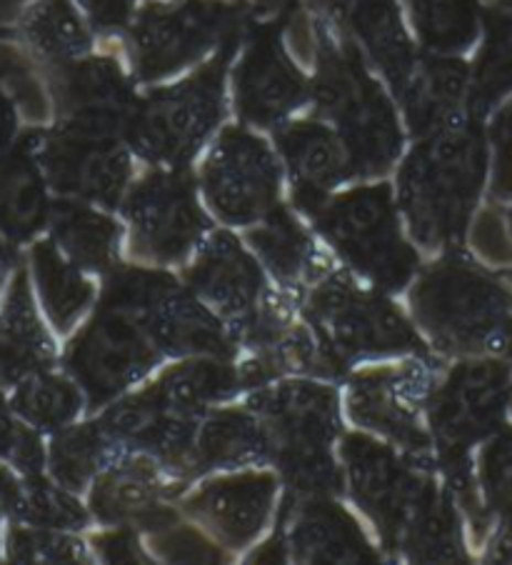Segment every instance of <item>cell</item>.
Here are the masks:
<instances>
[{
	"label": "cell",
	"mask_w": 512,
	"mask_h": 565,
	"mask_svg": "<svg viewBox=\"0 0 512 565\" xmlns=\"http://www.w3.org/2000/svg\"><path fill=\"white\" fill-rule=\"evenodd\" d=\"M340 456L353 501L387 553L415 563L465 561L455 498L435 483L433 456L397 454L367 436H348Z\"/></svg>",
	"instance_id": "6da1fadb"
},
{
	"label": "cell",
	"mask_w": 512,
	"mask_h": 565,
	"mask_svg": "<svg viewBox=\"0 0 512 565\" xmlns=\"http://www.w3.org/2000/svg\"><path fill=\"white\" fill-rule=\"evenodd\" d=\"M488 153L476 120L420 138L397 178V205L425 248L460 246L486 183Z\"/></svg>",
	"instance_id": "7a4b0ae2"
},
{
	"label": "cell",
	"mask_w": 512,
	"mask_h": 565,
	"mask_svg": "<svg viewBox=\"0 0 512 565\" xmlns=\"http://www.w3.org/2000/svg\"><path fill=\"white\" fill-rule=\"evenodd\" d=\"M270 443V460L288 480L290 491L335 495L343 476L333 446L340 433L338 393L308 379H278L258 385L248 398Z\"/></svg>",
	"instance_id": "3957f363"
},
{
	"label": "cell",
	"mask_w": 512,
	"mask_h": 565,
	"mask_svg": "<svg viewBox=\"0 0 512 565\" xmlns=\"http://www.w3.org/2000/svg\"><path fill=\"white\" fill-rule=\"evenodd\" d=\"M410 303L440 353H502L512 294L468 258L448 256L430 266L417 278Z\"/></svg>",
	"instance_id": "277c9868"
},
{
	"label": "cell",
	"mask_w": 512,
	"mask_h": 565,
	"mask_svg": "<svg viewBox=\"0 0 512 565\" xmlns=\"http://www.w3.org/2000/svg\"><path fill=\"white\" fill-rule=\"evenodd\" d=\"M312 96L322 116L345 140L358 175L385 173L395 163L403 134L393 103L353 45H340L330 35H320Z\"/></svg>",
	"instance_id": "5b68a950"
},
{
	"label": "cell",
	"mask_w": 512,
	"mask_h": 565,
	"mask_svg": "<svg viewBox=\"0 0 512 565\" xmlns=\"http://www.w3.org/2000/svg\"><path fill=\"white\" fill-rule=\"evenodd\" d=\"M231 43L191 78L136 100L122 138L140 158L163 168L191 163L221 124Z\"/></svg>",
	"instance_id": "8992f818"
},
{
	"label": "cell",
	"mask_w": 512,
	"mask_h": 565,
	"mask_svg": "<svg viewBox=\"0 0 512 565\" xmlns=\"http://www.w3.org/2000/svg\"><path fill=\"white\" fill-rule=\"evenodd\" d=\"M308 215L338 256L373 286L401 290L415 276L417 253L401 235L391 185H360Z\"/></svg>",
	"instance_id": "52a82bcc"
},
{
	"label": "cell",
	"mask_w": 512,
	"mask_h": 565,
	"mask_svg": "<svg viewBox=\"0 0 512 565\" xmlns=\"http://www.w3.org/2000/svg\"><path fill=\"white\" fill-rule=\"evenodd\" d=\"M302 316L345 369L367 358L425 355L423 341L401 310L348 276L312 282L302 300Z\"/></svg>",
	"instance_id": "ba28073f"
},
{
	"label": "cell",
	"mask_w": 512,
	"mask_h": 565,
	"mask_svg": "<svg viewBox=\"0 0 512 565\" xmlns=\"http://www.w3.org/2000/svg\"><path fill=\"white\" fill-rule=\"evenodd\" d=\"M160 351L148 318L100 298L93 318L61 355V369L81 385L90 411L108 406L156 369Z\"/></svg>",
	"instance_id": "9c48e42d"
},
{
	"label": "cell",
	"mask_w": 512,
	"mask_h": 565,
	"mask_svg": "<svg viewBox=\"0 0 512 565\" xmlns=\"http://www.w3.org/2000/svg\"><path fill=\"white\" fill-rule=\"evenodd\" d=\"M235 13L217 0H158L130 28L132 63L140 81L168 78L185 65L231 43Z\"/></svg>",
	"instance_id": "30bf717a"
},
{
	"label": "cell",
	"mask_w": 512,
	"mask_h": 565,
	"mask_svg": "<svg viewBox=\"0 0 512 565\" xmlns=\"http://www.w3.org/2000/svg\"><path fill=\"white\" fill-rule=\"evenodd\" d=\"M35 156L58 198L116 209L130 183V156L120 136L55 124L33 128Z\"/></svg>",
	"instance_id": "8fae6325"
},
{
	"label": "cell",
	"mask_w": 512,
	"mask_h": 565,
	"mask_svg": "<svg viewBox=\"0 0 512 565\" xmlns=\"http://www.w3.org/2000/svg\"><path fill=\"white\" fill-rule=\"evenodd\" d=\"M512 398V363L505 358H468L430 391L428 418L438 458L465 456L500 428Z\"/></svg>",
	"instance_id": "7c38bea8"
},
{
	"label": "cell",
	"mask_w": 512,
	"mask_h": 565,
	"mask_svg": "<svg viewBox=\"0 0 512 565\" xmlns=\"http://www.w3.org/2000/svg\"><path fill=\"white\" fill-rule=\"evenodd\" d=\"M203 195L223 221L258 223L280 195V163L263 138L245 128H225L201 175Z\"/></svg>",
	"instance_id": "4fadbf2b"
},
{
	"label": "cell",
	"mask_w": 512,
	"mask_h": 565,
	"mask_svg": "<svg viewBox=\"0 0 512 565\" xmlns=\"http://www.w3.org/2000/svg\"><path fill=\"white\" fill-rule=\"evenodd\" d=\"M122 211L132 231V253L156 263L183 260L207 231L195 185L180 168L146 175L128 193Z\"/></svg>",
	"instance_id": "5bb4252c"
},
{
	"label": "cell",
	"mask_w": 512,
	"mask_h": 565,
	"mask_svg": "<svg viewBox=\"0 0 512 565\" xmlns=\"http://www.w3.org/2000/svg\"><path fill=\"white\" fill-rule=\"evenodd\" d=\"M430 373L423 363L353 375L348 391L350 416L367 430L381 433L413 456H433L417 413L430 398Z\"/></svg>",
	"instance_id": "9a60e30c"
},
{
	"label": "cell",
	"mask_w": 512,
	"mask_h": 565,
	"mask_svg": "<svg viewBox=\"0 0 512 565\" xmlns=\"http://www.w3.org/2000/svg\"><path fill=\"white\" fill-rule=\"evenodd\" d=\"M45 73L58 124L126 136V124L138 98L116 61L85 55Z\"/></svg>",
	"instance_id": "2e32d148"
},
{
	"label": "cell",
	"mask_w": 512,
	"mask_h": 565,
	"mask_svg": "<svg viewBox=\"0 0 512 565\" xmlns=\"http://www.w3.org/2000/svg\"><path fill=\"white\" fill-rule=\"evenodd\" d=\"M278 535L298 563H375L377 553L333 495L288 493Z\"/></svg>",
	"instance_id": "e0dca14e"
},
{
	"label": "cell",
	"mask_w": 512,
	"mask_h": 565,
	"mask_svg": "<svg viewBox=\"0 0 512 565\" xmlns=\"http://www.w3.org/2000/svg\"><path fill=\"white\" fill-rule=\"evenodd\" d=\"M173 493L158 476L150 456L120 454L103 468L90 488V511L100 523L136 531H163L178 521L168 495Z\"/></svg>",
	"instance_id": "ac0fdd59"
},
{
	"label": "cell",
	"mask_w": 512,
	"mask_h": 565,
	"mask_svg": "<svg viewBox=\"0 0 512 565\" xmlns=\"http://www.w3.org/2000/svg\"><path fill=\"white\" fill-rule=\"evenodd\" d=\"M308 98V83L270 31L255 33L235 68V106L253 126H280Z\"/></svg>",
	"instance_id": "d6986e66"
},
{
	"label": "cell",
	"mask_w": 512,
	"mask_h": 565,
	"mask_svg": "<svg viewBox=\"0 0 512 565\" xmlns=\"http://www.w3.org/2000/svg\"><path fill=\"white\" fill-rule=\"evenodd\" d=\"M49 326L23 258L0 300V391L8 393L28 375L61 365Z\"/></svg>",
	"instance_id": "ffe728a7"
},
{
	"label": "cell",
	"mask_w": 512,
	"mask_h": 565,
	"mask_svg": "<svg viewBox=\"0 0 512 565\" xmlns=\"http://www.w3.org/2000/svg\"><path fill=\"white\" fill-rule=\"evenodd\" d=\"M278 478L273 473H241L213 478L185 501V511L231 548L250 543L275 508Z\"/></svg>",
	"instance_id": "44dd1931"
},
{
	"label": "cell",
	"mask_w": 512,
	"mask_h": 565,
	"mask_svg": "<svg viewBox=\"0 0 512 565\" xmlns=\"http://www.w3.org/2000/svg\"><path fill=\"white\" fill-rule=\"evenodd\" d=\"M55 193L35 156L33 128L0 150V238L28 248L49 233Z\"/></svg>",
	"instance_id": "7402d4cb"
},
{
	"label": "cell",
	"mask_w": 512,
	"mask_h": 565,
	"mask_svg": "<svg viewBox=\"0 0 512 565\" xmlns=\"http://www.w3.org/2000/svg\"><path fill=\"white\" fill-rule=\"evenodd\" d=\"M278 148L302 213L316 211L340 183L358 175L345 140L333 126L320 120H296L282 126L278 130Z\"/></svg>",
	"instance_id": "603a6c76"
},
{
	"label": "cell",
	"mask_w": 512,
	"mask_h": 565,
	"mask_svg": "<svg viewBox=\"0 0 512 565\" xmlns=\"http://www.w3.org/2000/svg\"><path fill=\"white\" fill-rule=\"evenodd\" d=\"M188 286L207 308L235 326L263 298V273L231 233H215L198 246Z\"/></svg>",
	"instance_id": "cb8c5ba5"
},
{
	"label": "cell",
	"mask_w": 512,
	"mask_h": 565,
	"mask_svg": "<svg viewBox=\"0 0 512 565\" xmlns=\"http://www.w3.org/2000/svg\"><path fill=\"white\" fill-rule=\"evenodd\" d=\"M472 78L468 65L455 55L417 58L407 81L397 90L407 126L417 138H428L445 128L472 120Z\"/></svg>",
	"instance_id": "d4e9b609"
},
{
	"label": "cell",
	"mask_w": 512,
	"mask_h": 565,
	"mask_svg": "<svg viewBox=\"0 0 512 565\" xmlns=\"http://www.w3.org/2000/svg\"><path fill=\"white\" fill-rule=\"evenodd\" d=\"M148 326L163 355L233 358L238 351V341L221 316L180 282L158 300Z\"/></svg>",
	"instance_id": "484cf974"
},
{
	"label": "cell",
	"mask_w": 512,
	"mask_h": 565,
	"mask_svg": "<svg viewBox=\"0 0 512 565\" xmlns=\"http://www.w3.org/2000/svg\"><path fill=\"white\" fill-rule=\"evenodd\" d=\"M25 266L45 320L53 331L71 333L96 296V288L85 278V270L65 256L49 233L28 246Z\"/></svg>",
	"instance_id": "4316f807"
},
{
	"label": "cell",
	"mask_w": 512,
	"mask_h": 565,
	"mask_svg": "<svg viewBox=\"0 0 512 565\" xmlns=\"http://www.w3.org/2000/svg\"><path fill=\"white\" fill-rule=\"evenodd\" d=\"M245 388L243 371L231 358H185L148 385L158 406L183 418H203L215 403Z\"/></svg>",
	"instance_id": "83f0119b"
},
{
	"label": "cell",
	"mask_w": 512,
	"mask_h": 565,
	"mask_svg": "<svg viewBox=\"0 0 512 565\" xmlns=\"http://www.w3.org/2000/svg\"><path fill=\"white\" fill-rule=\"evenodd\" d=\"M18 38L45 71L85 58L93 45L75 0H33L18 18Z\"/></svg>",
	"instance_id": "f1b7e54d"
},
{
	"label": "cell",
	"mask_w": 512,
	"mask_h": 565,
	"mask_svg": "<svg viewBox=\"0 0 512 565\" xmlns=\"http://www.w3.org/2000/svg\"><path fill=\"white\" fill-rule=\"evenodd\" d=\"M265 460H270V443L253 411H221L201 418L193 443L191 478L215 468H241Z\"/></svg>",
	"instance_id": "f546056e"
},
{
	"label": "cell",
	"mask_w": 512,
	"mask_h": 565,
	"mask_svg": "<svg viewBox=\"0 0 512 565\" xmlns=\"http://www.w3.org/2000/svg\"><path fill=\"white\" fill-rule=\"evenodd\" d=\"M49 235L85 273H108L116 268L120 225L98 213L90 203L55 195Z\"/></svg>",
	"instance_id": "4dcf8cb0"
},
{
	"label": "cell",
	"mask_w": 512,
	"mask_h": 565,
	"mask_svg": "<svg viewBox=\"0 0 512 565\" xmlns=\"http://www.w3.org/2000/svg\"><path fill=\"white\" fill-rule=\"evenodd\" d=\"M340 18L353 28L365 53L393 83V88L401 90L417 55L405 33L395 0H350Z\"/></svg>",
	"instance_id": "1f68e13d"
},
{
	"label": "cell",
	"mask_w": 512,
	"mask_h": 565,
	"mask_svg": "<svg viewBox=\"0 0 512 565\" xmlns=\"http://www.w3.org/2000/svg\"><path fill=\"white\" fill-rule=\"evenodd\" d=\"M248 243L265 268H268L280 282L320 280L318 273V250L312 241L300 228V223L282 209H275L258 221L248 233Z\"/></svg>",
	"instance_id": "d6a6232c"
},
{
	"label": "cell",
	"mask_w": 512,
	"mask_h": 565,
	"mask_svg": "<svg viewBox=\"0 0 512 565\" xmlns=\"http://www.w3.org/2000/svg\"><path fill=\"white\" fill-rule=\"evenodd\" d=\"M8 406L45 436L71 426L83 411L85 395L61 365L28 375L6 393Z\"/></svg>",
	"instance_id": "836d02e7"
},
{
	"label": "cell",
	"mask_w": 512,
	"mask_h": 565,
	"mask_svg": "<svg viewBox=\"0 0 512 565\" xmlns=\"http://www.w3.org/2000/svg\"><path fill=\"white\" fill-rule=\"evenodd\" d=\"M113 458H118V448L113 446L98 418L65 426L51 433L49 440V473L55 483L81 493L90 480H96L103 468H108Z\"/></svg>",
	"instance_id": "e575fe53"
},
{
	"label": "cell",
	"mask_w": 512,
	"mask_h": 565,
	"mask_svg": "<svg viewBox=\"0 0 512 565\" xmlns=\"http://www.w3.org/2000/svg\"><path fill=\"white\" fill-rule=\"evenodd\" d=\"M410 11L417 38L435 55H458L480 33L476 0H410Z\"/></svg>",
	"instance_id": "d590c367"
},
{
	"label": "cell",
	"mask_w": 512,
	"mask_h": 565,
	"mask_svg": "<svg viewBox=\"0 0 512 565\" xmlns=\"http://www.w3.org/2000/svg\"><path fill=\"white\" fill-rule=\"evenodd\" d=\"M75 495L78 493L55 483L49 473L25 476L11 521L38 525V529L78 533L88 525V511Z\"/></svg>",
	"instance_id": "8d00e7d4"
},
{
	"label": "cell",
	"mask_w": 512,
	"mask_h": 565,
	"mask_svg": "<svg viewBox=\"0 0 512 565\" xmlns=\"http://www.w3.org/2000/svg\"><path fill=\"white\" fill-rule=\"evenodd\" d=\"M3 563H88V548L71 531L6 521Z\"/></svg>",
	"instance_id": "74e56055"
},
{
	"label": "cell",
	"mask_w": 512,
	"mask_h": 565,
	"mask_svg": "<svg viewBox=\"0 0 512 565\" xmlns=\"http://www.w3.org/2000/svg\"><path fill=\"white\" fill-rule=\"evenodd\" d=\"M512 90V15L495 18L488 28L486 49L480 53L472 78V113H486Z\"/></svg>",
	"instance_id": "f35d334b"
},
{
	"label": "cell",
	"mask_w": 512,
	"mask_h": 565,
	"mask_svg": "<svg viewBox=\"0 0 512 565\" xmlns=\"http://www.w3.org/2000/svg\"><path fill=\"white\" fill-rule=\"evenodd\" d=\"M45 433L33 428L11 411L6 393L0 391V463L13 468L18 476H41L49 466V443Z\"/></svg>",
	"instance_id": "ab89813d"
},
{
	"label": "cell",
	"mask_w": 512,
	"mask_h": 565,
	"mask_svg": "<svg viewBox=\"0 0 512 565\" xmlns=\"http://www.w3.org/2000/svg\"><path fill=\"white\" fill-rule=\"evenodd\" d=\"M482 498L500 518H512V428L495 430L480 458Z\"/></svg>",
	"instance_id": "60d3db41"
},
{
	"label": "cell",
	"mask_w": 512,
	"mask_h": 565,
	"mask_svg": "<svg viewBox=\"0 0 512 565\" xmlns=\"http://www.w3.org/2000/svg\"><path fill=\"white\" fill-rule=\"evenodd\" d=\"M156 553L166 561H175V563H215L221 561V551L215 545L203 539L201 533L193 529H175L168 525L163 531H156Z\"/></svg>",
	"instance_id": "b9f144b4"
},
{
	"label": "cell",
	"mask_w": 512,
	"mask_h": 565,
	"mask_svg": "<svg viewBox=\"0 0 512 565\" xmlns=\"http://www.w3.org/2000/svg\"><path fill=\"white\" fill-rule=\"evenodd\" d=\"M492 146V193L512 201V100L505 103L490 124Z\"/></svg>",
	"instance_id": "7bdbcfd3"
},
{
	"label": "cell",
	"mask_w": 512,
	"mask_h": 565,
	"mask_svg": "<svg viewBox=\"0 0 512 565\" xmlns=\"http://www.w3.org/2000/svg\"><path fill=\"white\" fill-rule=\"evenodd\" d=\"M472 246L492 266H512V223L498 211H486L472 225Z\"/></svg>",
	"instance_id": "ee69618b"
},
{
	"label": "cell",
	"mask_w": 512,
	"mask_h": 565,
	"mask_svg": "<svg viewBox=\"0 0 512 565\" xmlns=\"http://www.w3.org/2000/svg\"><path fill=\"white\" fill-rule=\"evenodd\" d=\"M93 548H96L98 558L106 563H148V555L138 543L136 529H126V525H120V531L116 533L96 535Z\"/></svg>",
	"instance_id": "f6af8a7d"
},
{
	"label": "cell",
	"mask_w": 512,
	"mask_h": 565,
	"mask_svg": "<svg viewBox=\"0 0 512 565\" xmlns=\"http://www.w3.org/2000/svg\"><path fill=\"white\" fill-rule=\"evenodd\" d=\"M88 21L100 31H116L130 23L136 0H75Z\"/></svg>",
	"instance_id": "bcb514c9"
},
{
	"label": "cell",
	"mask_w": 512,
	"mask_h": 565,
	"mask_svg": "<svg viewBox=\"0 0 512 565\" xmlns=\"http://www.w3.org/2000/svg\"><path fill=\"white\" fill-rule=\"evenodd\" d=\"M21 116H23L21 106H18L11 88L6 86L3 75H0V150H6L8 146L15 143V138L23 134Z\"/></svg>",
	"instance_id": "7dc6e473"
},
{
	"label": "cell",
	"mask_w": 512,
	"mask_h": 565,
	"mask_svg": "<svg viewBox=\"0 0 512 565\" xmlns=\"http://www.w3.org/2000/svg\"><path fill=\"white\" fill-rule=\"evenodd\" d=\"M23 488V476H18L13 468L0 463V518L3 521H11L18 505V498H21Z\"/></svg>",
	"instance_id": "c3c4849f"
},
{
	"label": "cell",
	"mask_w": 512,
	"mask_h": 565,
	"mask_svg": "<svg viewBox=\"0 0 512 565\" xmlns=\"http://www.w3.org/2000/svg\"><path fill=\"white\" fill-rule=\"evenodd\" d=\"M490 563H512V518H500V525L488 545Z\"/></svg>",
	"instance_id": "681fc988"
},
{
	"label": "cell",
	"mask_w": 512,
	"mask_h": 565,
	"mask_svg": "<svg viewBox=\"0 0 512 565\" xmlns=\"http://www.w3.org/2000/svg\"><path fill=\"white\" fill-rule=\"evenodd\" d=\"M21 248H15L13 243H8L6 238H0V300H3L8 280H11L13 270L21 266Z\"/></svg>",
	"instance_id": "f907efd6"
},
{
	"label": "cell",
	"mask_w": 512,
	"mask_h": 565,
	"mask_svg": "<svg viewBox=\"0 0 512 565\" xmlns=\"http://www.w3.org/2000/svg\"><path fill=\"white\" fill-rule=\"evenodd\" d=\"M502 353L512 358V320L508 326V333H505V341H502Z\"/></svg>",
	"instance_id": "816d5d0a"
},
{
	"label": "cell",
	"mask_w": 512,
	"mask_h": 565,
	"mask_svg": "<svg viewBox=\"0 0 512 565\" xmlns=\"http://www.w3.org/2000/svg\"><path fill=\"white\" fill-rule=\"evenodd\" d=\"M3 533H6V521H3V518H0V563H3V558H6V553H3Z\"/></svg>",
	"instance_id": "f5cc1de1"
},
{
	"label": "cell",
	"mask_w": 512,
	"mask_h": 565,
	"mask_svg": "<svg viewBox=\"0 0 512 565\" xmlns=\"http://www.w3.org/2000/svg\"><path fill=\"white\" fill-rule=\"evenodd\" d=\"M502 3H505V6H510V8H512V0H502Z\"/></svg>",
	"instance_id": "db71d44e"
},
{
	"label": "cell",
	"mask_w": 512,
	"mask_h": 565,
	"mask_svg": "<svg viewBox=\"0 0 512 565\" xmlns=\"http://www.w3.org/2000/svg\"><path fill=\"white\" fill-rule=\"evenodd\" d=\"M510 223H512V213H510Z\"/></svg>",
	"instance_id": "11a10c76"
}]
</instances>
